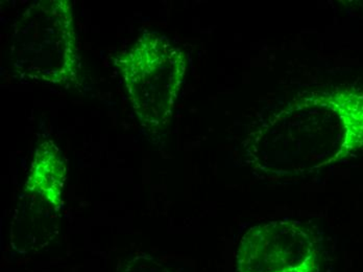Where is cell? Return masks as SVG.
Here are the masks:
<instances>
[{"label": "cell", "mask_w": 363, "mask_h": 272, "mask_svg": "<svg viewBox=\"0 0 363 272\" xmlns=\"http://www.w3.org/2000/svg\"><path fill=\"white\" fill-rule=\"evenodd\" d=\"M63 1H40L26 10L13 46L18 72L30 79L62 83L75 65L72 16Z\"/></svg>", "instance_id": "2"}, {"label": "cell", "mask_w": 363, "mask_h": 272, "mask_svg": "<svg viewBox=\"0 0 363 272\" xmlns=\"http://www.w3.org/2000/svg\"><path fill=\"white\" fill-rule=\"evenodd\" d=\"M65 167L60 157L59 150L52 143H44L37 151L30 181L35 189L48 199L59 197L64 185Z\"/></svg>", "instance_id": "4"}, {"label": "cell", "mask_w": 363, "mask_h": 272, "mask_svg": "<svg viewBox=\"0 0 363 272\" xmlns=\"http://www.w3.org/2000/svg\"><path fill=\"white\" fill-rule=\"evenodd\" d=\"M320 241L298 221H274L250 229L237 251L239 272H318Z\"/></svg>", "instance_id": "3"}, {"label": "cell", "mask_w": 363, "mask_h": 272, "mask_svg": "<svg viewBox=\"0 0 363 272\" xmlns=\"http://www.w3.org/2000/svg\"><path fill=\"white\" fill-rule=\"evenodd\" d=\"M121 68L141 123L154 127L167 123L185 74L180 50L166 37L145 34L121 59Z\"/></svg>", "instance_id": "1"}]
</instances>
